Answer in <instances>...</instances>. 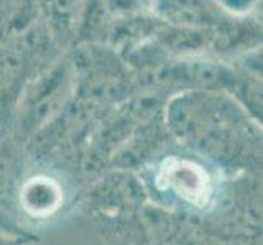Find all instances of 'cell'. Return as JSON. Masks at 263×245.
Listing matches in <instances>:
<instances>
[{"label": "cell", "instance_id": "6da1fadb", "mask_svg": "<svg viewBox=\"0 0 263 245\" xmlns=\"http://www.w3.org/2000/svg\"><path fill=\"white\" fill-rule=\"evenodd\" d=\"M168 183L177 188L180 195L190 198L192 201H199L206 193V175L201 170L192 168V165L180 163L168 174Z\"/></svg>", "mask_w": 263, "mask_h": 245}, {"label": "cell", "instance_id": "7a4b0ae2", "mask_svg": "<svg viewBox=\"0 0 263 245\" xmlns=\"http://www.w3.org/2000/svg\"><path fill=\"white\" fill-rule=\"evenodd\" d=\"M23 199L26 208L34 214L48 213L52 208H56L59 201V190L49 181L34 178L23 190Z\"/></svg>", "mask_w": 263, "mask_h": 245}, {"label": "cell", "instance_id": "3957f363", "mask_svg": "<svg viewBox=\"0 0 263 245\" xmlns=\"http://www.w3.org/2000/svg\"><path fill=\"white\" fill-rule=\"evenodd\" d=\"M80 0H52V5L61 13H72L77 10Z\"/></svg>", "mask_w": 263, "mask_h": 245}, {"label": "cell", "instance_id": "277c9868", "mask_svg": "<svg viewBox=\"0 0 263 245\" xmlns=\"http://www.w3.org/2000/svg\"><path fill=\"white\" fill-rule=\"evenodd\" d=\"M28 237H10V235H0V245H26Z\"/></svg>", "mask_w": 263, "mask_h": 245}, {"label": "cell", "instance_id": "5b68a950", "mask_svg": "<svg viewBox=\"0 0 263 245\" xmlns=\"http://www.w3.org/2000/svg\"><path fill=\"white\" fill-rule=\"evenodd\" d=\"M224 4L231 7V8H243V7H249L250 0H224Z\"/></svg>", "mask_w": 263, "mask_h": 245}]
</instances>
